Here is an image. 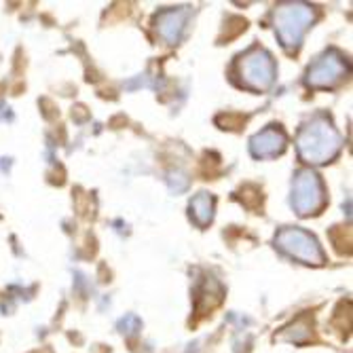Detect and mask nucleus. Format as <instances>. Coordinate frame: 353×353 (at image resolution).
Here are the masks:
<instances>
[{"mask_svg": "<svg viewBox=\"0 0 353 353\" xmlns=\"http://www.w3.org/2000/svg\"><path fill=\"white\" fill-rule=\"evenodd\" d=\"M309 9L303 5H290V7H283L279 11L277 17V28H279V37L285 45H296L303 30L309 23Z\"/></svg>", "mask_w": 353, "mask_h": 353, "instance_id": "7ed1b4c3", "label": "nucleus"}, {"mask_svg": "<svg viewBox=\"0 0 353 353\" xmlns=\"http://www.w3.org/2000/svg\"><path fill=\"white\" fill-rule=\"evenodd\" d=\"M345 72V63L339 55L330 53L319 59L315 66L309 70V83L313 85H334Z\"/></svg>", "mask_w": 353, "mask_h": 353, "instance_id": "423d86ee", "label": "nucleus"}, {"mask_svg": "<svg viewBox=\"0 0 353 353\" xmlns=\"http://www.w3.org/2000/svg\"><path fill=\"white\" fill-rule=\"evenodd\" d=\"M241 72L248 85L256 89H265L273 81V61L265 51H252L241 63Z\"/></svg>", "mask_w": 353, "mask_h": 353, "instance_id": "39448f33", "label": "nucleus"}, {"mask_svg": "<svg viewBox=\"0 0 353 353\" xmlns=\"http://www.w3.org/2000/svg\"><path fill=\"white\" fill-rule=\"evenodd\" d=\"M294 205L299 214H313L324 205V190L317 176L311 172H303L296 180L294 188Z\"/></svg>", "mask_w": 353, "mask_h": 353, "instance_id": "f03ea898", "label": "nucleus"}, {"mask_svg": "<svg viewBox=\"0 0 353 353\" xmlns=\"http://www.w3.org/2000/svg\"><path fill=\"white\" fill-rule=\"evenodd\" d=\"M283 144H285V138H283L281 132L267 130V132L259 134V136L252 140V150H254V154H259V157H267V154L281 152Z\"/></svg>", "mask_w": 353, "mask_h": 353, "instance_id": "0eeeda50", "label": "nucleus"}, {"mask_svg": "<svg viewBox=\"0 0 353 353\" xmlns=\"http://www.w3.org/2000/svg\"><path fill=\"white\" fill-rule=\"evenodd\" d=\"M192 212H195V216H197V220L201 222V224H205L210 218H212V199L208 197V195H201V197H197L195 201H192Z\"/></svg>", "mask_w": 353, "mask_h": 353, "instance_id": "6e6552de", "label": "nucleus"}, {"mask_svg": "<svg viewBox=\"0 0 353 353\" xmlns=\"http://www.w3.org/2000/svg\"><path fill=\"white\" fill-rule=\"evenodd\" d=\"M301 154L307 161L322 163L339 150V136L330 130L326 123H313L303 132L299 140Z\"/></svg>", "mask_w": 353, "mask_h": 353, "instance_id": "f257e3e1", "label": "nucleus"}, {"mask_svg": "<svg viewBox=\"0 0 353 353\" xmlns=\"http://www.w3.org/2000/svg\"><path fill=\"white\" fill-rule=\"evenodd\" d=\"M279 245L290 252L292 256H296V259L305 261V263H313V265H319L322 263V252H319L317 243L313 237H309L307 233L303 231H283L279 235Z\"/></svg>", "mask_w": 353, "mask_h": 353, "instance_id": "20e7f679", "label": "nucleus"}]
</instances>
